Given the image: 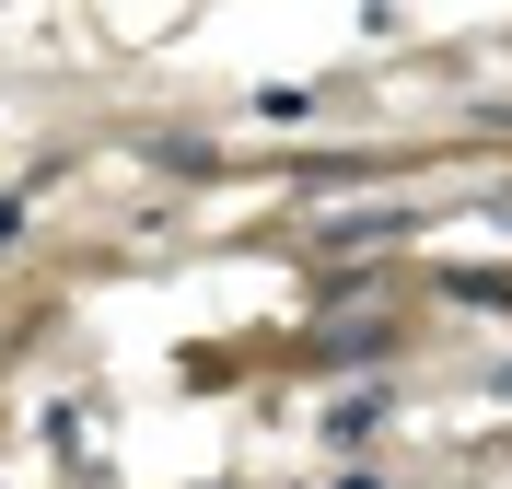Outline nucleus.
I'll return each instance as SVG.
<instances>
[{"mask_svg": "<svg viewBox=\"0 0 512 489\" xmlns=\"http://www.w3.org/2000/svg\"><path fill=\"white\" fill-rule=\"evenodd\" d=\"M373 431H384V385H350L326 408V443H373Z\"/></svg>", "mask_w": 512, "mask_h": 489, "instance_id": "obj_1", "label": "nucleus"}, {"mask_svg": "<svg viewBox=\"0 0 512 489\" xmlns=\"http://www.w3.org/2000/svg\"><path fill=\"white\" fill-rule=\"evenodd\" d=\"M338 489H384V478H338Z\"/></svg>", "mask_w": 512, "mask_h": 489, "instance_id": "obj_2", "label": "nucleus"}]
</instances>
